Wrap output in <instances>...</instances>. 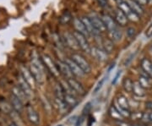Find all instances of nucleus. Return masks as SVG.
Masks as SVG:
<instances>
[{"instance_id": "nucleus-14", "label": "nucleus", "mask_w": 152, "mask_h": 126, "mask_svg": "<svg viewBox=\"0 0 152 126\" xmlns=\"http://www.w3.org/2000/svg\"><path fill=\"white\" fill-rule=\"evenodd\" d=\"M26 113H27L28 119L32 125H38L40 124V117L38 115L37 112L31 106H28L26 108Z\"/></svg>"}, {"instance_id": "nucleus-41", "label": "nucleus", "mask_w": 152, "mask_h": 126, "mask_svg": "<svg viewBox=\"0 0 152 126\" xmlns=\"http://www.w3.org/2000/svg\"><path fill=\"white\" fill-rule=\"evenodd\" d=\"M134 1H135L137 4H139L140 6H144V5H146L147 4H148V0H134Z\"/></svg>"}, {"instance_id": "nucleus-47", "label": "nucleus", "mask_w": 152, "mask_h": 126, "mask_svg": "<svg viewBox=\"0 0 152 126\" xmlns=\"http://www.w3.org/2000/svg\"><path fill=\"white\" fill-rule=\"evenodd\" d=\"M58 126H62V125H58Z\"/></svg>"}, {"instance_id": "nucleus-6", "label": "nucleus", "mask_w": 152, "mask_h": 126, "mask_svg": "<svg viewBox=\"0 0 152 126\" xmlns=\"http://www.w3.org/2000/svg\"><path fill=\"white\" fill-rule=\"evenodd\" d=\"M73 35L75 36L76 41H77V42L79 44L80 48L83 50L86 53H91V48L90 44L88 42V40H87L86 37L85 36H83L80 33L77 32H75L73 33Z\"/></svg>"}, {"instance_id": "nucleus-36", "label": "nucleus", "mask_w": 152, "mask_h": 126, "mask_svg": "<svg viewBox=\"0 0 152 126\" xmlns=\"http://www.w3.org/2000/svg\"><path fill=\"white\" fill-rule=\"evenodd\" d=\"M127 37L129 39H134L136 36V30L134 27H129L127 29Z\"/></svg>"}, {"instance_id": "nucleus-26", "label": "nucleus", "mask_w": 152, "mask_h": 126, "mask_svg": "<svg viewBox=\"0 0 152 126\" xmlns=\"http://www.w3.org/2000/svg\"><path fill=\"white\" fill-rule=\"evenodd\" d=\"M55 103H56V106L58 107V110H59L62 114H65V113H67L69 108V107L66 104L64 100H61V99L56 98L55 99Z\"/></svg>"}, {"instance_id": "nucleus-18", "label": "nucleus", "mask_w": 152, "mask_h": 126, "mask_svg": "<svg viewBox=\"0 0 152 126\" xmlns=\"http://www.w3.org/2000/svg\"><path fill=\"white\" fill-rule=\"evenodd\" d=\"M10 104L14 111H15L17 114H21L24 110V103L20 100L15 97V96L11 95L10 97Z\"/></svg>"}, {"instance_id": "nucleus-40", "label": "nucleus", "mask_w": 152, "mask_h": 126, "mask_svg": "<svg viewBox=\"0 0 152 126\" xmlns=\"http://www.w3.org/2000/svg\"><path fill=\"white\" fill-rule=\"evenodd\" d=\"M117 125L118 126H132L130 124H129V123H127L124 120L117 121Z\"/></svg>"}, {"instance_id": "nucleus-46", "label": "nucleus", "mask_w": 152, "mask_h": 126, "mask_svg": "<svg viewBox=\"0 0 152 126\" xmlns=\"http://www.w3.org/2000/svg\"><path fill=\"white\" fill-rule=\"evenodd\" d=\"M115 1H116V2H117L118 4V3H119V2H121L122 0H115Z\"/></svg>"}, {"instance_id": "nucleus-24", "label": "nucleus", "mask_w": 152, "mask_h": 126, "mask_svg": "<svg viewBox=\"0 0 152 126\" xmlns=\"http://www.w3.org/2000/svg\"><path fill=\"white\" fill-rule=\"evenodd\" d=\"M141 68L147 74V75H151L152 73V64L151 61L147 59H143L141 60Z\"/></svg>"}, {"instance_id": "nucleus-33", "label": "nucleus", "mask_w": 152, "mask_h": 126, "mask_svg": "<svg viewBox=\"0 0 152 126\" xmlns=\"http://www.w3.org/2000/svg\"><path fill=\"white\" fill-rule=\"evenodd\" d=\"M0 109L2 110L4 113H5V114H11L13 112V108H12L11 104L6 103V102L0 103Z\"/></svg>"}, {"instance_id": "nucleus-49", "label": "nucleus", "mask_w": 152, "mask_h": 126, "mask_svg": "<svg viewBox=\"0 0 152 126\" xmlns=\"http://www.w3.org/2000/svg\"><path fill=\"white\" fill-rule=\"evenodd\" d=\"M137 126H139V125H137Z\"/></svg>"}, {"instance_id": "nucleus-28", "label": "nucleus", "mask_w": 152, "mask_h": 126, "mask_svg": "<svg viewBox=\"0 0 152 126\" xmlns=\"http://www.w3.org/2000/svg\"><path fill=\"white\" fill-rule=\"evenodd\" d=\"M138 82L140 83V85L144 89H149V88H151V79H149V77L145 76V75H140V76L139 77Z\"/></svg>"}, {"instance_id": "nucleus-19", "label": "nucleus", "mask_w": 152, "mask_h": 126, "mask_svg": "<svg viewBox=\"0 0 152 126\" xmlns=\"http://www.w3.org/2000/svg\"><path fill=\"white\" fill-rule=\"evenodd\" d=\"M114 16H115V20L116 21L118 22V24L122 26H124L128 24V18L126 17L124 14L119 9L116 10H115V14H114Z\"/></svg>"}, {"instance_id": "nucleus-31", "label": "nucleus", "mask_w": 152, "mask_h": 126, "mask_svg": "<svg viewBox=\"0 0 152 126\" xmlns=\"http://www.w3.org/2000/svg\"><path fill=\"white\" fill-rule=\"evenodd\" d=\"M110 114L112 116V118L117 121L123 120V117L119 114V112L118 111V109L115 108V106H112L110 108Z\"/></svg>"}, {"instance_id": "nucleus-20", "label": "nucleus", "mask_w": 152, "mask_h": 126, "mask_svg": "<svg viewBox=\"0 0 152 126\" xmlns=\"http://www.w3.org/2000/svg\"><path fill=\"white\" fill-rule=\"evenodd\" d=\"M127 3V4L129 6L132 11H134L135 14H137L138 15H142L144 14V9L142 8V6H140L139 4H137L135 1L134 0H126L125 1Z\"/></svg>"}, {"instance_id": "nucleus-10", "label": "nucleus", "mask_w": 152, "mask_h": 126, "mask_svg": "<svg viewBox=\"0 0 152 126\" xmlns=\"http://www.w3.org/2000/svg\"><path fill=\"white\" fill-rule=\"evenodd\" d=\"M65 63L69 65V69H70L71 72H72V74H73V75L74 76L78 77V78H82V77L85 76V73L83 72L81 69L79 67V66L76 64V63L75 61L73 60L72 59H66Z\"/></svg>"}, {"instance_id": "nucleus-45", "label": "nucleus", "mask_w": 152, "mask_h": 126, "mask_svg": "<svg viewBox=\"0 0 152 126\" xmlns=\"http://www.w3.org/2000/svg\"><path fill=\"white\" fill-rule=\"evenodd\" d=\"M10 126H19V125H17L16 124H15V123H12V124L10 125Z\"/></svg>"}, {"instance_id": "nucleus-34", "label": "nucleus", "mask_w": 152, "mask_h": 126, "mask_svg": "<svg viewBox=\"0 0 152 126\" xmlns=\"http://www.w3.org/2000/svg\"><path fill=\"white\" fill-rule=\"evenodd\" d=\"M71 20H72V16H71L70 13H69V12H66L60 17V22L62 24H67Z\"/></svg>"}, {"instance_id": "nucleus-16", "label": "nucleus", "mask_w": 152, "mask_h": 126, "mask_svg": "<svg viewBox=\"0 0 152 126\" xmlns=\"http://www.w3.org/2000/svg\"><path fill=\"white\" fill-rule=\"evenodd\" d=\"M91 53L98 61L104 62V61H106L107 59V53L102 48H96V47L95 48H91Z\"/></svg>"}, {"instance_id": "nucleus-9", "label": "nucleus", "mask_w": 152, "mask_h": 126, "mask_svg": "<svg viewBox=\"0 0 152 126\" xmlns=\"http://www.w3.org/2000/svg\"><path fill=\"white\" fill-rule=\"evenodd\" d=\"M57 66H58V69L60 75H62L65 78L66 80L74 77L70 69H69V67L66 64L65 61L58 60L57 62Z\"/></svg>"}, {"instance_id": "nucleus-35", "label": "nucleus", "mask_w": 152, "mask_h": 126, "mask_svg": "<svg viewBox=\"0 0 152 126\" xmlns=\"http://www.w3.org/2000/svg\"><path fill=\"white\" fill-rule=\"evenodd\" d=\"M141 119L145 123H148V124H152V113H149V114H143L141 117Z\"/></svg>"}, {"instance_id": "nucleus-11", "label": "nucleus", "mask_w": 152, "mask_h": 126, "mask_svg": "<svg viewBox=\"0 0 152 126\" xmlns=\"http://www.w3.org/2000/svg\"><path fill=\"white\" fill-rule=\"evenodd\" d=\"M17 81H18V86L24 92V93L26 94L27 98H31V97H32V88L31 87L28 85V83L24 80V78L21 76V75L18 77Z\"/></svg>"}, {"instance_id": "nucleus-30", "label": "nucleus", "mask_w": 152, "mask_h": 126, "mask_svg": "<svg viewBox=\"0 0 152 126\" xmlns=\"http://www.w3.org/2000/svg\"><path fill=\"white\" fill-rule=\"evenodd\" d=\"M54 92H55V96H56V98L61 99V100H64V91L62 87L61 84H57L56 86L54 88Z\"/></svg>"}, {"instance_id": "nucleus-4", "label": "nucleus", "mask_w": 152, "mask_h": 126, "mask_svg": "<svg viewBox=\"0 0 152 126\" xmlns=\"http://www.w3.org/2000/svg\"><path fill=\"white\" fill-rule=\"evenodd\" d=\"M42 64H44V66H46L48 68V70H49V72L54 75L55 77H58L59 76L60 73L58 71V66H57V64H55L53 60L52 59V58L47 54H43L42 56Z\"/></svg>"}, {"instance_id": "nucleus-38", "label": "nucleus", "mask_w": 152, "mask_h": 126, "mask_svg": "<svg viewBox=\"0 0 152 126\" xmlns=\"http://www.w3.org/2000/svg\"><path fill=\"white\" fill-rule=\"evenodd\" d=\"M96 1L97 2L98 5L100 6L101 8L105 9V10H107V9L109 8V4L107 0H96Z\"/></svg>"}, {"instance_id": "nucleus-13", "label": "nucleus", "mask_w": 152, "mask_h": 126, "mask_svg": "<svg viewBox=\"0 0 152 126\" xmlns=\"http://www.w3.org/2000/svg\"><path fill=\"white\" fill-rule=\"evenodd\" d=\"M81 21L82 22L84 23L85 26L86 28L87 32H88L89 35H90L91 37H100V34H101V33L98 32L97 31H96V29L93 26V25L91 24L90 19H89V17H82Z\"/></svg>"}, {"instance_id": "nucleus-5", "label": "nucleus", "mask_w": 152, "mask_h": 126, "mask_svg": "<svg viewBox=\"0 0 152 126\" xmlns=\"http://www.w3.org/2000/svg\"><path fill=\"white\" fill-rule=\"evenodd\" d=\"M62 41H63V43L64 46H67L68 48H69L71 49L75 50V51L80 49L75 36L73 35V33H64L63 37H62Z\"/></svg>"}, {"instance_id": "nucleus-42", "label": "nucleus", "mask_w": 152, "mask_h": 126, "mask_svg": "<svg viewBox=\"0 0 152 126\" xmlns=\"http://www.w3.org/2000/svg\"><path fill=\"white\" fill-rule=\"evenodd\" d=\"M120 75H121V70H119V71H118V73H117V75H116V76L114 77L113 81V85H115L116 83L118 82V79H119Z\"/></svg>"}, {"instance_id": "nucleus-29", "label": "nucleus", "mask_w": 152, "mask_h": 126, "mask_svg": "<svg viewBox=\"0 0 152 126\" xmlns=\"http://www.w3.org/2000/svg\"><path fill=\"white\" fill-rule=\"evenodd\" d=\"M109 33H110L111 38L113 39V41H116V42L120 41L122 39V37H123V32H122V31L118 27H117L113 32H111Z\"/></svg>"}, {"instance_id": "nucleus-8", "label": "nucleus", "mask_w": 152, "mask_h": 126, "mask_svg": "<svg viewBox=\"0 0 152 126\" xmlns=\"http://www.w3.org/2000/svg\"><path fill=\"white\" fill-rule=\"evenodd\" d=\"M66 81L69 84V86H70L71 89L75 92V94H78L80 96H85L86 94V91L85 87L82 86L81 83L79 82L74 77L66 80Z\"/></svg>"}, {"instance_id": "nucleus-12", "label": "nucleus", "mask_w": 152, "mask_h": 126, "mask_svg": "<svg viewBox=\"0 0 152 126\" xmlns=\"http://www.w3.org/2000/svg\"><path fill=\"white\" fill-rule=\"evenodd\" d=\"M73 24H74V27L75 29V32L82 34V35L85 36L86 38L91 37V36L89 35L88 32H87L86 28L85 26L84 23L82 22L81 19H80V18H75V19L73 20Z\"/></svg>"}, {"instance_id": "nucleus-23", "label": "nucleus", "mask_w": 152, "mask_h": 126, "mask_svg": "<svg viewBox=\"0 0 152 126\" xmlns=\"http://www.w3.org/2000/svg\"><path fill=\"white\" fill-rule=\"evenodd\" d=\"M132 92L134 94L136 97H145V89H144L140 85V83L138 82V81H136V82L133 83V90H132Z\"/></svg>"}, {"instance_id": "nucleus-17", "label": "nucleus", "mask_w": 152, "mask_h": 126, "mask_svg": "<svg viewBox=\"0 0 152 126\" xmlns=\"http://www.w3.org/2000/svg\"><path fill=\"white\" fill-rule=\"evenodd\" d=\"M21 76L24 78V80L28 83V85L31 86V88H35V86H36V81L33 78L32 75L31 74L30 70H28L27 68L26 67H22L21 69Z\"/></svg>"}, {"instance_id": "nucleus-43", "label": "nucleus", "mask_w": 152, "mask_h": 126, "mask_svg": "<svg viewBox=\"0 0 152 126\" xmlns=\"http://www.w3.org/2000/svg\"><path fill=\"white\" fill-rule=\"evenodd\" d=\"M90 109H91V103H87V104L86 105V107L84 108V110H83V114H87Z\"/></svg>"}, {"instance_id": "nucleus-22", "label": "nucleus", "mask_w": 152, "mask_h": 126, "mask_svg": "<svg viewBox=\"0 0 152 126\" xmlns=\"http://www.w3.org/2000/svg\"><path fill=\"white\" fill-rule=\"evenodd\" d=\"M64 102L66 103V104L68 105L69 108H75L79 103L78 99L76 98L75 95H74V94L65 93L64 94Z\"/></svg>"}, {"instance_id": "nucleus-39", "label": "nucleus", "mask_w": 152, "mask_h": 126, "mask_svg": "<svg viewBox=\"0 0 152 126\" xmlns=\"http://www.w3.org/2000/svg\"><path fill=\"white\" fill-rule=\"evenodd\" d=\"M145 35H146V37L148 38H150V37H152V24L149 26V28L146 30V32H145Z\"/></svg>"}, {"instance_id": "nucleus-7", "label": "nucleus", "mask_w": 152, "mask_h": 126, "mask_svg": "<svg viewBox=\"0 0 152 126\" xmlns=\"http://www.w3.org/2000/svg\"><path fill=\"white\" fill-rule=\"evenodd\" d=\"M89 19H90L91 24L93 25V26L96 29V31H97L98 32L102 33L107 31V29H106L105 26H104L103 21H102V18L99 16L97 14H96L94 12L91 13V15L89 16Z\"/></svg>"}, {"instance_id": "nucleus-15", "label": "nucleus", "mask_w": 152, "mask_h": 126, "mask_svg": "<svg viewBox=\"0 0 152 126\" xmlns=\"http://www.w3.org/2000/svg\"><path fill=\"white\" fill-rule=\"evenodd\" d=\"M102 21H103L104 26L106 29L109 32H113L117 27H118L116 24V22L114 21V20L108 15H102V16L101 17Z\"/></svg>"}, {"instance_id": "nucleus-37", "label": "nucleus", "mask_w": 152, "mask_h": 126, "mask_svg": "<svg viewBox=\"0 0 152 126\" xmlns=\"http://www.w3.org/2000/svg\"><path fill=\"white\" fill-rule=\"evenodd\" d=\"M106 78H107V76H104L103 78H102V79L99 81V82L97 83L96 86V87H95V89H94V93H97L98 92L101 90V88L102 87V86H103L104 83H105Z\"/></svg>"}, {"instance_id": "nucleus-2", "label": "nucleus", "mask_w": 152, "mask_h": 126, "mask_svg": "<svg viewBox=\"0 0 152 126\" xmlns=\"http://www.w3.org/2000/svg\"><path fill=\"white\" fill-rule=\"evenodd\" d=\"M118 9L126 15V17L128 18V21L138 22L140 20V15H138L134 11H132V10L129 8V6L127 4V3L125 1H121L118 3Z\"/></svg>"}, {"instance_id": "nucleus-48", "label": "nucleus", "mask_w": 152, "mask_h": 126, "mask_svg": "<svg viewBox=\"0 0 152 126\" xmlns=\"http://www.w3.org/2000/svg\"><path fill=\"white\" fill-rule=\"evenodd\" d=\"M151 51H152V47H151Z\"/></svg>"}, {"instance_id": "nucleus-25", "label": "nucleus", "mask_w": 152, "mask_h": 126, "mask_svg": "<svg viewBox=\"0 0 152 126\" xmlns=\"http://www.w3.org/2000/svg\"><path fill=\"white\" fill-rule=\"evenodd\" d=\"M117 106H118L121 108H124V109H129V101L128 99L125 97L123 95H120L119 97L117 98Z\"/></svg>"}, {"instance_id": "nucleus-1", "label": "nucleus", "mask_w": 152, "mask_h": 126, "mask_svg": "<svg viewBox=\"0 0 152 126\" xmlns=\"http://www.w3.org/2000/svg\"><path fill=\"white\" fill-rule=\"evenodd\" d=\"M43 66L44 65H42V63L40 62L37 57L33 56L29 70L31 72V74L32 75L36 83L41 84V85L43 84L44 81H45V79H44Z\"/></svg>"}, {"instance_id": "nucleus-32", "label": "nucleus", "mask_w": 152, "mask_h": 126, "mask_svg": "<svg viewBox=\"0 0 152 126\" xmlns=\"http://www.w3.org/2000/svg\"><path fill=\"white\" fill-rule=\"evenodd\" d=\"M133 81L129 78H125L123 81V87L127 92H132L133 90Z\"/></svg>"}, {"instance_id": "nucleus-3", "label": "nucleus", "mask_w": 152, "mask_h": 126, "mask_svg": "<svg viewBox=\"0 0 152 126\" xmlns=\"http://www.w3.org/2000/svg\"><path fill=\"white\" fill-rule=\"evenodd\" d=\"M71 59L75 62L76 64L81 69L85 74H89L91 71V67L90 64L82 55L79 53H73L71 56Z\"/></svg>"}, {"instance_id": "nucleus-27", "label": "nucleus", "mask_w": 152, "mask_h": 126, "mask_svg": "<svg viewBox=\"0 0 152 126\" xmlns=\"http://www.w3.org/2000/svg\"><path fill=\"white\" fill-rule=\"evenodd\" d=\"M102 47H103L102 49L107 53H110L113 52V50L114 48V45L112 40H110V39H104V40H102Z\"/></svg>"}, {"instance_id": "nucleus-21", "label": "nucleus", "mask_w": 152, "mask_h": 126, "mask_svg": "<svg viewBox=\"0 0 152 126\" xmlns=\"http://www.w3.org/2000/svg\"><path fill=\"white\" fill-rule=\"evenodd\" d=\"M12 95L15 96L19 100H20L23 103L27 100V97L26 96L24 92L18 86H15L14 87L12 88Z\"/></svg>"}, {"instance_id": "nucleus-44", "label": "nucleus", "mask_w": 152, "mask_h": 126, "mask_svg": "<svg viewBox=\"0 0 152 126\" xmlns=\"http://www.w3.org/2000/svg\"><path fill=\"white\" fill-rule=\"evenodd\" d=\"M145 107H146L147 109L152 111V102H151V101L146 102V103H145Z\"/></svg>"}]
</instances>
